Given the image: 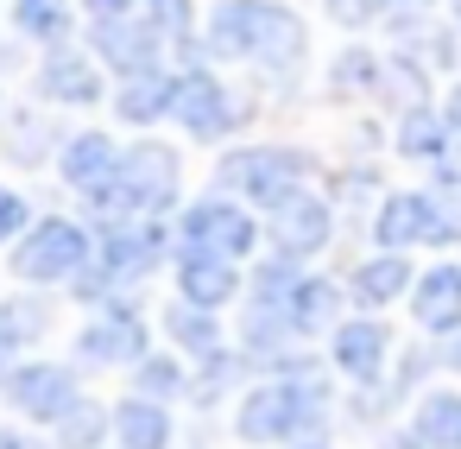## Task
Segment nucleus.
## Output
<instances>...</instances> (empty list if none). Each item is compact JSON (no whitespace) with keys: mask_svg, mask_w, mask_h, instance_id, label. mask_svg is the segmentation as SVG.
Masks as SVG:
<instances>
[{"mask_svg":"<svg viewBox=\"0 0 461 449\" xmlns=\"http://www.w3.org/2000/svg\"><path fill=\"white\" fill-rule=\"evenodd\" d=\"M392 7H398V14H429L436 0H392Z\"/></svg>","mask_w":461,"mask_h":449,"instance_id":"obj_39","label":"nucleus"},{"mask_svg":"<svg viewBox=\"0 0 461 449\" xmlns=\"http://www.w3.org/2000/svg\"><path fill=\"white\" fill-rule=\"evenodd\" d=\"M417 285V272H411V260L404 253H366L354 272H348V298L360 304V310H385V304H398L404 291Z\"/></svg>","mask_w":461,"mask_h":449,"instance_id":"obj_21","label":"nucleus"},{"mask_svg":"<svg viewBox=\"0 0 461 449\" xmlns=\"http://www.w3.org/2000/svg\"><path fill=\"white\" fill-rule=\"evenodd\" d=\"M58 133L45 127V115L39 108H20L14 121H7V159L14 165H45V146H51Z\"/></svg>","mask_w":461,"mask_h":449,"instance_id":"obj_31","label":"nucleus"},{"mask_svg":"<svg viewBox=\"0 0 461 449\" xmlns=\"http://www.w3.org/2000/svg\"><path fill=\"white\" fill-rule=\"evenodd\" d=\"M165 45H171V39L146 20V7L127 14V20H89V51H95V64L114 70V77H146V70H158Z\"/></svg>","mask_w":461,"mask_h":449,"instance_id":"obj_10","label":"nucleus"},{"mask_svg":"<svg viewBox=\"0 0 461 449\" xmlns=\"http://www.w3.org/2000/svg\"><path fill=\"white\" fill-rule=\"evenodd\" d=\"M114 443L121 449H171V411L146 392L114 405Z\"/></svg>","mask_w":461,"mask_h":449,"instance_id":"obj_23","label":"nucleus"},{"mask_svg":"<svg viewBox=\"0 0 461 449\" xmlns=\"http://www.w3.org/2000/svg\"><path fill=\"white\" fill-rule=\"evenodd\" d=\"M0 392H7V405H14L20 417L58 424V417L83 399V380H77V367H64V361H20V367L0 373Z\"/></svg>","mask_w":461,"mask_h":449,"instance_id":"obj_9","label":"nucleus"},{"mask_svg":"<svg viewBox=\"0 0 461 449\" xmlns=\"http://www.w3.org/2000/svg\"><path fill=\"white\" fill-rule=\"evenodd\" d=\"M442 367H455V373H461V329H455V335H442Z\"/></svg>","mask_w":461,"mask_h":449,"instance_id":"obj_38","label":"nucleus"},{"mask_svg":"<svg viewBox=\"0 0 461 449\" xmlns=\"http://www.w3.org/2000/svg\"><path fill=\"white\" fill-rule=\"evenodd\" d=\"M442 115H448V133H455V146H461V83L448 89V102H442Z\"/></svg>","mask_w":461,"mask_h":449,"instance_id":"obj_36","label":"nucleus"},{"mask_svg":"<svg viewBox=\"0 0 461 449\" xmlns=\"http://www.w3.org/2000/svg\"><path fill=\"white\" fill-rule=\"evenodd\" d=\"M379 83H385V58L366 51V45H348V51L329 64V89H335V96H379Z\"/></svg>","mask_w":461,"mask_h":449,"instance_id":"obj_27","label":"nucleus"},{"mask_svg":"<svg viewBox=\"0 0 461 449\" xmlns=\"http://www.w3.org/2000/svg\"><path fill=\"white\" fill-rule=\"evenodd\" d=\"M171 108H177V70H146V77H121V89H114V115L127 121V127H158V121H171Z\"/></svg>","mask_w":461,"mask_h":449,"instance_id":"obj_20","label":"nucleus"},{"mask_svg":"<svg viewBox=\"0 0 461 449\" xmlns=\"http://www.w3.org/2000/svg\"><path fill=\"white\" fill-rule=\"evenodd\" d=\"M448 14H455V20H461V0H448Z\"/></svg>","mask_w":461,"mask_h":449,"instance_id":"obj_40","label":"nucleus"},{"mask_svg":"<svg viewBox=\"0 0 461 449\" xmlns=\"http://www.w3.org/2000/svg\"><path fill=\"white\" fill-rule=\"evenodd\" d=\"M177 291L203 310H221L240 298V260H221V253H190L177 247Z\"/></svg>","mask_w":461,"mask_h":449,"instance_id":"obj_17","label":"nucleus"},{"mask_svg":"<svg viewBox=\"0 0 461 449\" xmlns=\"http://www.w3.org/2000/svg\"><path fill=\"white\" fill-rule=\"evenodd\" d=\"M392 146H398V159H417V165H442V159L455 152L448 115H442L436 102H411V108H398Z\"/></svg>","mask_w":461,"mask_h":449,"instance_id":"obj_19","label":"nucleus"},{"mask_svg":"<svg viewBox=\"0 0 461 449\" xmlns=\"http://www.w3.org/2000/svg\"><path fill=\"white\" fill-rule=\"evenodd\" d=\"M89 260H95V234L70 215H45L14 241V272L26 285H70Z\"/></svg>","mask_w":461,"mask_h":449,"instance_id":"obj_4","label":"nucleus"},{"mask_svg":"<svg viewBox=\"0 0 461 449\" xmlns=\"http://www.w3.org/2000/svg\"><path fill=\"white\" fill-rule=\"evenodd\" d=\"M341 298H348V285L316 279V272H297V285L278 298V310H285L291 335L303 342V335H322V329H335V323H341Z\"/></svg>","mask_w":461,"mask_h":449,"instance_id":"obj_15","label":"nucleus"},{"mask_svg":"<svg viewBox=\"0 0 461 449\" xmlns=\"http://www.w3.org/2000/svg\"><path fill=\"white\" fill-rule=\"evenodd\" d=\"M429 209H436L429 190H392V197L379 203V215H373V241H379L385 253L423 247V241H429Z\"/></svg>","mask_w":461,"mask_h":449,"instance_id":"obj_16","label":"nucleus"},{"mask_svg":"<svg viewBox=\"0 0 461 449\" xmlns=\"http://www.w3.org/2000/svg\"><path fill=\"white\" fill-rule=\"evenodd\" d=\"M411 316H417L429 335H455V329H461V266H455V260L417 272V285H411Z\"/></svg>","mask_w":461,"mask_h":449,"instance_id":"obj_18","label":"nucleus"},{"mask_svg":"<svg viewBox=\"0 0 461 449\" xmlns=\"http://www.w3.org/2000/svg\"><path fill=\"white\" fill-rule=\"evenodd\" d=\"M165 335L184 348V354H215V348H228L221 342V323H215V310H203V304H190V298H177L171 310H165Z\"/></svg>","mask_w":461,"mask_h":449,"instance_id":"obj_26","label":"nucleus"},{"mask_svg":"<svg viewBox=\"0 0 461 449\" xmlns=\"http://www.w3.org/2000/svg\"><path fill=\"white\" fill-rule=\"evenodd\" d=\"M385 354H392V329L379 323V310H360V316H348V323L329 329V361H335V373H348L354 386H379Z\"/></svg>","mask_w":461,"mask_h":449,"instance_id":"obj_12","label":"nucleus"},{"mask_svg":"<svg viewBox=\"0 0 461 449\" xmlns=\"http://www.w3.org/2000/svg\"><path fill=\"white\" fill-rule=\"evenodd\" d=\"M436 209H429V241L423 247H461V190H429Z\"/></svg>","mask_w":461,"mask_h":449,"instance_id":"obj_32","label":"nucleus"},{"mask_svg":"<svg viewBox=\"0 0 461 449\" xmlns=\"http://www.w3.org/2000/svg\"><path fill=\"white\" fill-rule=\"evenodd\" d=\"M322 14H329L335 26L360 32V26H379V20L392 14V0H322Z\"/></svg>","mask_w":461,"mask_h":449,"instance_id":"obj_33","label":"nucleus"},{"mask_svg":"<svg viewBox=\"0 0 461 449\" xmlns=\"http://www.w3.org/2000/svg\"><path fill=\"white\" fill-rule=\"evenodd\" d=\"M329 411H335V392L322 373H272L240 392L234 430L240 443H297V436H316Z\"/></svg>","mask_w":461,"mask_h":449,"instance_id":"obj_2","label":"nucleus"},{"mask_svg":"<svg viewBox=\"0 0 461 449\" xmlns=\"http://www.w3.org/2000/svg\"><path fill=\"white\" fill-rule=\"evenodd\" d=\"M165 260H171V228H165V215H121V222H102V228H95V266H108L121 285L152 279Z\"/></svg>","mask_w":461,"mask_h":449,"instance_id":"obj_6","label":"nucleus"},{"mask_svg":"<svg viewBox=\"0 0 461 449\" xmlns=\"http://www.w3.org/2000/svg\"><path fill=\"white\" fill-rule=\"evenodd\" d=\"M177 247H190V253H221V260H253L259 222H253L247 203H234V197L215 190V197H196V203L177 209Z\"/></svg>","mask_w":461,"mask_h":449,"instance_id":"obj_5","label":"nucleus"},{"mask_svg":"<svg viewBox=\"0 0 461 449\" xmlns=\"http://www.w3.org/2000/svg\"><path fill=\"white\" fill-rule=\"evenodd\" d=\"M108 430H114V411H108V405H95V399H77V405L51 424L58 449H95Z\"/></svg>","mask_w":461,"mask_h":449,"instance_id":"obj_29","label":"nucleus"},{"mask_svg":"<svg viewBox=\"0 0 461 449\" xmlns=\"http://www.w3.org/2000/svg\"><path fill=\"white\" fill-rule=\"evenodd\" d=\"M310 152H297V146H234L221 165H215V190L221 197H234V203H247V209H278V203H291L297 190H310Z\"/></svg>","mask_w":461,"mask_h":449,"instance_id":"obj_3","label":"nucleus"},{"mask_svg":"<svg viewBox=\"0 0 461 449\" xmlns=\"http://www.w3.org/2000/svg\"><path fill=\"white\" fill-rule=\"evenodd\" d=\"M0 449H45V443L26 436V430H0Z\"/></svg>","mask_w":461,"mask_h":449,"instance_id":"obj_37","label":"nucleus"},{"mask_svg":"<svg viewBox=\"0 0 461 449\" xmlns=\"http://www.w3.org/2000/svg\"><path fill=\"white\" fill-rule=\"evenodd\" d=\"M297 449H329V443H297Z\"/></svg>","mask_w":461,"mask_h":449,"instance_id":"obj_41","label":"nucleus"},{"mask_svg":"<svg viewBox=\"0 0 461 449\" xmlns=\"http://www.w3.org/2000/svg\"><path fill=\"white\" fill-rule=\"evenodd\" d=\"M39 96L58 108H89V102H102V64L77 45H51L39 64Z\"/></svg>","mask_w":461,"mask_h":449,"instance_id":"obj_14","label":"nucleus"},{"mask_svg":"<svg viewBox=\"0 0 461 449\" xmlns=\"http://www.w3.org/2000/svg\"><path fill=\"white\" fill-rule=\"evenodd\" d=\"M146 354V323L133 316V304L102 310L83 335H77V361L83 367H133Z\"/></svg>","mask_w":461,"mask_h":449,"instance_id":"obj_13","label":"nucleus"},{"mask_svg":"<svg viewBox=\"0 0 461 449\" xmlns=\"http://www.w3.org/2000/svg\"><path fill=\"white\" fill-rule=\"evenodd\" d=\"M303 20L285 7V0H215L203 51L228 58V64H259V70H291L303 64Z\"/></svg>","mask_w":461,"mask_h":449,"instance_id":"obj_1","label":"nucleus"},{"mask_svg":"<svg viewBox=\"0 0 461 449\" xmlns=\"http://www.w3.org/2000/svg\"><path fill=\"white\" fill-rule=\"evenodd\" d=\"M266 241H272V253H285V260H316L329 241H335V209H329V197H316V190H297L291 203H278L272 215H266Z\"/></svg>","mask_w":461,"mask_h":449,"instance_id":"obj_11","label":"nucleus"},{"mask_svg":"<svg viewBox=\"0 0 461 449\" xmlns=\"http://www.w3.org/2000/svg\"><path fill=\"white\" fill-rule=\"evenodd\" d=\"M58 171H64V184H70V190H89V184H102V178H114V171H121V146H114L102 127H89V133H64Z\"/></svg>","mask_w":461,"mask_h":449,"instance_id":"obj_22","label":"nucleus"},{"mask_svg":"<svg viewBox=\"0 0 461 449\" xmlns=\"http://www.w3.org/2000/svg\"><path fill=\"white\" fill-rule=\"evenodd\" d=\"M83 14L89 20H127V14H140V0H83Z\"/></svg>","mask_w":461,"mask_h":449,"instance_id":"obj_35","label":"nucleus"},{"mask_svg":"<svg viewBox=\"0 0 461 449\" xmlns=\"http://www.w3.org/2000/svg\"><path fill=\"white\" fill-rule=\"evenodd\" d=\"M133 392H146V399L171 405V399H184V392H190V373H184V361H177V354H140V361H133Z\"/></svg>","mask_w":461,"mask_h":449,"instance_id":"obj_30","label":"nucleus"},{"mask_svg":"<svg viewBox=\"0 0 461 449\" xmlns=\"http://www.w3.org/2000/svg\"><path fill=\"white\" fill-rule=\"evenodd\" d=\"M14 26L32 45H70V0H14Z\"/></svg>","mask_w":461,"mask_h":449,"instance_id":"obj_28","label":"nucleus"},{"mask_svg":"<svg viewBox=\"0 0 461 449\" xmlns=\"http://www.w3.org/2000/svg\"><path fill=\"white\" fill-rule=\"evenodd\" d=\"M32 228V203L20 197V190H7V184H0V247H7V241H20Z\"/></svg>","mask_w":461,"mask_h":449,"instance_id":"obj_34","label":"nucleus"},{"mask_svg":"<svg viewBox=\"0 0 461 449\" xmlns=\"http://www.w3.org/2000/svg\"><path fill=\"white\" fill-rule=\"evenodd\" d=\"M45 329H51V304H45V298H32V291L0 298V348H7V354L45 342Z\"/></svg>","mask_w":461,"mask_h":449,"instance_id":"obj_24","label":"nucleus"},{"mask_svg":"<svg viewBox=\"0 0 461 449\" xmlns=\"http://www.w3.org/2000/svg\"><path fill=\"white\" fill-rule=\"evenodd\" d=\"M114 178H121L133 215H171L177 209V190H184V159L165 140H140V146L121 152V171Z\"/></svg>","mask_w":461,"mask_h":449,"instance_id":"obj_7","label":"nucleus"},{"mask_svg":"<svg viewBox=\"0 0 461 449\" xmlns=\"http://www.w3.org/2000/svg\"><path fill=\"white\" fill-rule=\"evenodd\" d=\"M411 430L423 436V449H461V392H448V386L423 392Z\"/></svg>","mask_w":461,"mask_h":449,"instance_id":"obj_25","label":"nucleus"},{"mask_svg":"<svg viewBox=\"0 0 461 449\" xmlns=\"http://www.w3.org/2000/svg\"><path fill=\"white\" fill-rule=\"evenodd\" d=\"M171 121L190 133V140H228V133H240V121H247V108L234 102V89L221 83V77H209L203 64H190V70H177V108H171Z\"/></svg>","mask_w":461,"mask_h":449,"instance_id":"obj_8","label":"nucleus"}]
</instances>
